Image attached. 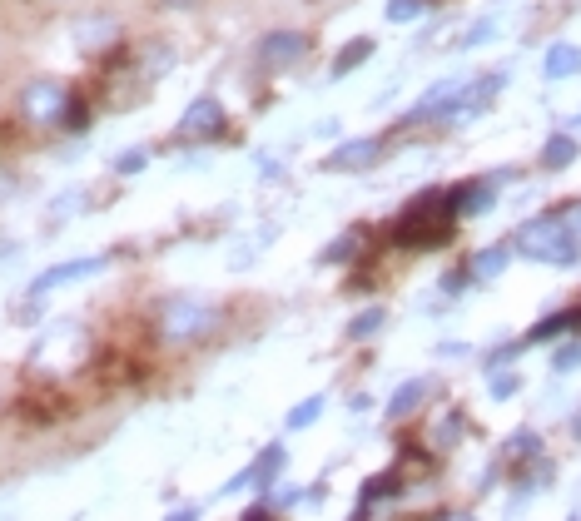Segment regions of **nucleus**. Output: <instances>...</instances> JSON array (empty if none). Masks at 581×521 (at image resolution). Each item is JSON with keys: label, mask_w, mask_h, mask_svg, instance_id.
I'll use <instances>...</instances> for the list:
<instances>
[{"label": "nucleus", "mask_w": 581, "mask_h": 521, "mask_svg": "<svg viewBox=\"0 0 581 521\" xmlns=\"http://www.w3.org/2000/svg\"><path fill=\"white\" fill-rule=\"evenodd\" d=\"M517 249L527 259H547V263H577V244L567 239V229L557 219H537L517 234Z\"/></svg>", "instance_id": "nucleus-1"}, {"label": "nucleus", "mask_w": 581, "mask_h": 521, "mask_svg": "<svg viewBox=\"0 0 581 521\" xmlns=\"http://www.w3.org/2000/svg\"><path fill=\"white\" fill-rule=\"evenodd\" d=\"M214 318H219V313H214L204 298H174V303L164 308L159 328H164L169 343H189V338H204V333L214 328Z\"/></svg>", "instance_id": "nucleus-2"}, {"label": "nucleus", "mask_w": 581, "mask_h": 521, "mask_svg": "<svg viewBox=\"0 0 581 521\" xmlns=\"http://www.w3.org/2000/svg\"><path fill=\"white\" fill-rule=\"evenodd\" d=\"M25 115H30L35 125H55V120H65V115H70V90L55 85V80H35V85L25 90Z\"/></svg>", "instance_id": "nucleus-3"}, {"label": "nucleus", "mask_w": 581, "mask_h": 521, "mask_svg": "<svg viewBox=\"0 0 581 521\" xmlns=\"http://www.w3.org/2000/svg\"><path fill=\"white\" fill-rule=\"evenodd\" d=\"M308 55V40L303 35H289V30H279V35H269L264 45H259V60L269 65V70H284L293 60H303Z\"/></svg>", "instance_id": "nucleus-4"}, {"label": "nucleus", "mask_w": 581, "mask_h": 521, "mask_svg": "<svg viewBox=\"0 0 581 521\" xmlns=\"http://www.w3.org/2000/svg\"><path fill=\"white\" fill-rule=\"evenodd\" d=\"M428 392H433V383H428V378H413V383H403V388L388 397V417H408V412H413V407H418Z\"/></svg>", "instance_id": "nucleus-5"}, {"label": "nucleus", "mask_w": 581, "mask_h": 521, "mask_svg": "<svg viewBox=\"0 0 581 521\" xmlns=\"http://www.w3.org/2000/svg\"><path fill=\"white\" fill-rule=\"evenodd\" d=\"M105 259H85V263H60V268H50L40 283H35V293H45V288H55V283H70V278H85V273H100Z\"/></svg>", "instance_id": "nucleus-6"}, {"label": "nucleus", "mask_w": 581, "mask_h": 521, "mask_svg": "<svg viewBox=\"0 0 581 521\" xmlns=\"http://www.w3.org/2000/svg\"><path fill=\"white\" fill-rule=\"evenodd\" d=\"M378 159V139H358V144H343L328 164L333 169H358V164H373Z\"/></svg>", "instance_id": "nucleus-7"}, {"label": "nucleus", "mask_w": 581, "mask_h": 521, "mask_svg": "<svg viewBox=\"0 0 581 521\" xmlns=\"http://www.w3.org/2000/svg\"><path fill=\"white\" fill-rule=\"evenodd\" d=\"M219 120H224V115H219V105H214V100H199V105L184 115V125H179V130H184V134H209V130H219Z\"/></svg>", "instance_id": "nucleus-8"}, {"label": "nucleus", "mask_w": 581, "mask_h": 521, "mask_svg": "<svg viewBox=\"0 0 581 521\" xmlns=\"http://www.w3.org/2000/svg\"><path fill=\"white\" fill-rule=\"evenodd\" d=\"M577 70H581V50H577V45H552V50H547V75H552V80L577 75Z\"/></svg>", "instance_id": "nucleus-9"}, {"label": "nucleus", "mask_w": 581, "mask_h": 521, "mask_svg": "<svg viewBox=\"0 0 581 521\" xmlns=\"http://www.w3.org/2000/svg\"><path fill=\"white\" fill-rule=\"evenodd\" d=\"M284 462H289V452H284V447L274 442L269 452H259V462H254V482H259V487H269V482H274V477L284 472Z\"/></svg>", "instance_id": "nucleus-10"}, {"label": "nucleus", "mask_w": 581, "mask_h": 521, "mask_svg": "<svg viewBox=\"0 0 581 521\" xmlns=\"http://www.w3.org/2000/svg\"><path fill=\"white\" fill-rule=\"evenodd\" d=\"M572 159H577V144H572L567 134H557V139L542 149V164H547V169H562V164H572Z\"/></svg>", "instance_id": "nucleus-11"}, {"label": "nucleus", "mask_w": 581, "mask_h": 521, "mask_svg": "<svg viewBox=\"0 0 581 521\" xmlns=\"http://www.w3.org/2000/svg\"><path fill=\"white\" fill-rule=\"evenodd\" d=\"M383 318H388L383 308H368V313H358V318L348 323V338H373V333L383 328Z\"/></svg>", "instance_id": "nucleus-12"}, {"label": "nucleus", "mask_w": 581, "mask_h": 521, "mask_svg": "<svg viewBox=\"0 0 581 521\" xmlns=\"http://www.w3.org/2000/svg\"><path fill=\"white\" fill-rule=\"evenodd\" d=\"M318 417H323V397H308V402H298L289 412V427L293 432H298V427H313Z\"/></svg>", "instance_id": "nucleus-13"}, {"label": "nucleus", "mask_w": 581, "mask_h": 521, "mask_svg": "<svg viewBox=\"0 0 581 521\" xmlns=\"http://www.w3.org/2000/svg\"><path fill=\"white\" fill-rule=\"evenodd\" d=\"M363 55H373V40H353V45H343V55H338V65H333V75H343V70H353V65H363Z\"/></svg>", "instance_id": "nucleus-14"}, {"label": "nucleus", "mask_w": 581, "mask_h": 521, "mask_svg": "<svg viewBox=\"0 0 581 521\" xmlns=\"http://www.w3.org/2000/svg\"><path fill=\"white\" fill-rule=\"evenodd\" d=\"M502 268H507V249H487V254H477V263H472L477 278H497Z\"/></svg>", "instance_id": "nucleus-15"}, {"label": "nucleus", "mask_w": 581, "mask_h": 521, "mask_svg": "<svg viewBox=\"0 0 581 521\" xmlns=\"http://www.w3.org/2000/svg\"><path fill=\"white\" fill-rule=\"evenodd\" d=\"M423 0H388V20H418Z\"/></svg>", "instance_id": "nucleus-16"}, {"label": "nucleus", "mask_w": 581, "mask_h": 521, "mask_svg": "<svg viewBox=\"0 0 581 521\" xmlns=\"http://www.w3.org/2000/svg\"><path fill=\"white\" fill-rule=\"evenodd\" d=\"M577 363H581V343H567V348L552 358V368H557V373H567V368H577Z\"/></svg>", "instance_id": "nucleus-17"}, {"label": "nucleus", "mask_w": 581, "mask_h": 521, "mask_svg": "<svg viewBox=\"0 0 581 521\" xmlns=\"http://www.w3.org/2000/svg\"><path fill=\"white\" fill-rule=\"evenodd\" d=\"M517 392V373H497L492 378V397H512Z\"/></svg>", "instance_id": "nucleus-18"}, {"label": "nucleus", "mask_w": 581, "mask_h": 521, "mask_svg": "<svg viewBox=\"0 0 581 521\" xmlns=\"http://www.w3.org/2000/svg\"><path fill=\"white\" fill-rule=\"evenodd\" d=\"M140 164H145V154H125V159H120V164H115V169H120V174H135V169H140Z\"/></svg>", "instance_id": "nucleus-19"}, {"label": "nucleus", "mask_w": 581, "mask_h": 521, "mask_svg": "<svg viewBox=\"0 0 581 521\" xmlns=\"http://www.w3.org/2000/svg\"><path fill=\"white\" fill-rule=\"evenodd\" d=\"M164 521H199V512H194V507H184V512H169Z\"/></svg>", "instance_id": "nucleus-20"}, {"label": "nucleus", "mask_w": 581, "mask_h": 521, "mask_svg": "<svg viewBox=\"0 0 581 521\" xmlns=\"http://www.w3.org/2000/svg\"><path fill=\"white\" fill-rule=\"evenodd\" d=\"M244 521H274V517H269V507H254V512H249Z\"/></svg>", "instance_id": "nucleus-21"}, {"label": "nucleus", "mask_w": 581, "mask_h": 521, "mask_svg": "<svg viewBox=\"0 0 581 521\" xmlns=\"http://www.w3.org/2000/svg\"><path fill=\"white\" fill-rule=\"evenodd\" d=\"M447 521H472V517H447Z\"/></svg>", "instance_id": "nucleus-22"}]
</instances>
